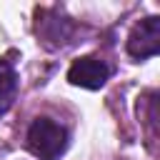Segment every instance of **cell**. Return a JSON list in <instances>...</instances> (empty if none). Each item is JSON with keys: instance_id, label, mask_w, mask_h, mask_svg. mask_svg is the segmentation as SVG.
Returning a JSON list of instances; mask_svg holds the SVG:
<instances>
[{"instance_id": "1", "label": "cell", "mask_w": 160, "mask_h": 160, "mask_svg": "<svg viewBox=\"0 0 160 160\" xmlns=\"http://www.w3.org/2000/svg\"><path fill=\"white\" fill-rule=\"evenodd\" d=\"M28 150L40 160H58L68 150V130L50 120V118H35L28 128Z\"/></svg>"}, {"instance_id": "2", "label": "cell", "mask_w": 160, "mask_h": 160, "mask_svg": "<svg viewBox=\"0 0 160 160\" xmlns=\"http://www.w3.org/2000/svg\"><path fill=\"white\" fill-rule=\"evenodd\" d=\"M35 32L45 48L58 50L70 42L72 22H70V18L60 15V10H55V8H38L35 10Z\"/></svg>"}, {"instance_id": "3", "label": "cell", "mask_w": 160, "mask_h": 160, "mask_svg": "<svg viewBox=\"0 0 160 160\" xmlns=\"http://www.w3.org/2000/svg\"><path fill=\"white\" fill-rule=\"evenodd\" d=\"M128 55L135 60H148L152 55L160 52V18L158 15H148L142 18L128 35Z\"/></svg>"}, {"instance_id": "4", "label": "cell", "mask_w": 160, "mask_h": 160, "mask_svg": "<svg viewBox=\"0 0 160 160\" xmlns=\"http://www.w3.org/2000/svg\"><path fill=\"white\" fill-rule=\"evenodd\" d=\"M112 70L105 60L95 58V55H85V58H78L70 68H68V80L78 88H85V90H100L108 80H110Z\"/></svg>"}, {"instance_id": "5", "label": "cell", "mask_w": 160, "mask_h": 160, "mask_svg": "<svg viewBox=\"0 0 160 160\" xmlns=\"http://www.w3.org/2000/svg\"><path fill=\"white\" fill-rule=\"evenodd\" d=\"M18 92V75L15 68L8 60H0V115L8 112V108L12 105Z\"/></svg>"}]
</instances>
